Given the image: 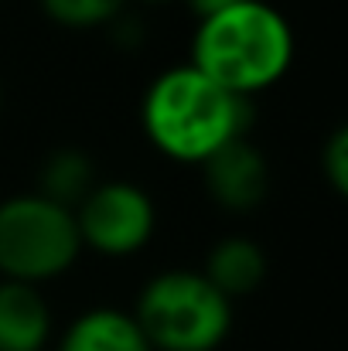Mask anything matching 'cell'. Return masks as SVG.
Masks as SVG:
<instances>
[{
	"label": "cell",
	"instance_id": "52a82bcc",
	"mask_svg": "<svg viewBox=\"0 0 348 351\" xmlns=\"http://www.w3.org/2000/svg\"><path fill=\"white\" fill-rule=\"evenodd\" d=\"M51 311L38 287L0 280V351H45Z\"/></svg>",
	"mask_w": 348,
	"mask_h": 351
},
{
	"label": "cell",
	"instance_id": "9a60e30c",
	"mask_svg": "<svg viewBox=\"0 0 348 351\" xmlns=\"http://www.w3.org/2000/svg\"><path fill=\"white\" fill-rule=\"evenodd\" d=\"M0 103H3V93H0Z\"/></svg>",
	"mask_w": 348,
	"mask_h": 351
},
{
	"label": "cell",
	"instance_id": "5b68a950",
	"mask_svg": "<svg viewBox=\"0 0 348 351\" xmlns=\"http://www.w3.org/2000/svg\"><path fill=\"white\" fill-rule=\"evenodd\" d=\"M76 226L82 249L123 259L150 242L157 212L143 188L130 181H106L82 198V205L76 208Z\"/></svg>",
	"mask_w": 348,
	"mask_h": 351
},
{
	"label": "cell",
	"instance_id": "8992f818",
	"mask_svg": "<svg viewBox=\"0 0 348 351\" xmlns=\"http://www.w3.org/2000/svg\"><path fill=\"white\" fill-rule=\"evenodd\" d=\"M202 178L209 195L229 212H249L263 205L270 191V164L246 136L216 150L202 164Z\"/></svg>",
	"mask_w": 348,
	"mask_h": 351
},
{
	"label": "cell",
	"instance_id": "30bf717a",
	"mask_svg": "<svg viewBox=\"0 0 348 351\" xmlns=\"http://www.w3.org/2000/svg\"><path fill=\"white\" fill-rule=\"evenodd\" d=\"M96 188L93 178V160L82 150H55L45 164H41V178H38V195L51 198L62 208H79L82 198Z\"/></svg>",
	"mask_w": 348,
	"mask_h": 351
},
{
	"label": "cell",
	"instance_id": "8fae6325",
	"mask_svg": "<svg viewBox=\"0 0 348 351\" xmlns=\"http://www.w3.org/2000/svg\"><path fill=\"white\" fill-rule=\"evenodd\" d=\"M126 0H41L45 14L72 31H89V27H103L113 24L119 17Z\"/></svg>",
	"mask_w": 348,
	"mask_h": 351
},
{
	"label": "cell",
	"instance_id": "6da1fadb",
	"mask_svg": "<svg viewBox=\"0 0 348 351\" xmlns=\"http://www.w3.org/2000/svg\"><path fill=\"white\" fill-rule=\"evenodd\" d=\"M143 133L171 160L205 164L216 150L242 140L253 106L229 93L195 65H174L161 72L143 96Z\"/></svg>",
	"mask_w": 348,
	"mask_h": 351
},
{
	"label": "cell",
	"instance_id": "277c9868",
	"mask_svg": "<svg viewBox=\"0 0 348 351\" xmlns=\"http://www.w3.org/2000/svg\"><path fill=\"white\" fill-rule=\"evenodd\" d=\"M82 239L76 212L45 195H14L0 202V273L17 283H45L76 266Z\"/></svg>",
	"mask_w": 348,
	"mask_h": 351
},
{
	"label": "cell",
	"instance_id": "ba28073f",
	"mask_svg": "<svg viewBox=\"0 0 348 351\" xmlns=\"http://www.w3.org/2000/svg\"><path fill=\"white\" fill-rule=\"evenodd\" d=\"M58 351H154L147 335L140 331L137 317L116 307L86 311L69 324Z\"/></svg>",
	"mask_w": 348,
	"mask_h": 351
},
{
	"label": "cell",
	"instance_id": "5bb4252c",
	"mask_svg": "<svg viewBox=\"0 0 348 351\" xmlns=\"http://www.w3.org/2000/svg\"><path fill=\"white\" fill-rule=\"evenodd\" d=\"M143 3H167V0H143Z\"/></svg>",
	"mask_w": 348,
	"mask_h": 351
},
{
	"label": "cell",
	"instance_id": "3957f363",
	"mask_svg": "<svg viewBox=\"0 0 348 351\" xmlns=\"http://www.w3.org/2000/svg\"><path fill=\"white\" fill-rule=\"evenodd\" d=\"M154 351H216L232 331V300L195 269L157 273L133 311Z\"/></svg>",
	"mask_w": 348,
	"mask_h": 351
},
{
	"label": "cell",
	"instance_id": "7a4b0ae2",
	"mask_svg": "<svg viewBox=\"0 0 348 351\" xmlns=\"http://www.w3.org/2000/svg\"><path fill=\"white\" fill-rule=\"evenodd\" d=\"M294 51V27L273 3L239 0L198 21L192 65L229 93L253 99L290 72Z\"/></svg>",
	"mask_w": 348,
	"mask_h": 351
},
{
	"label": "cell",
	"instance_id": "7c38bea8",
	"mask_svg": "<svg viewBox=\"0 0 348 351\" xmlns=\"http://www.w3.org/2000/svg\"><path fill=\"white\" fill-rule=\"evenodd\" d=\"M321 171H325V181L332 184V191L348 202V123H342V126L325 140Z\"/></svg>",
	"mask_w": 348,
	"mask_h": 351
},
{
	"label": "cell",
	"instance_id": "9c48e42d",
	"mask_svg": "<svg viewBox=\"0 0 348 351\" xmlns=\"http://www.w3.org/2000/svg\"><path fill=\"white\" fill-rule=\"evenodd\" d=\"M226 297H246L266 280V252L246 235H229L212 245L202 269Z\"/></svg>",
	"mask_w": 348,
	"mask_h": 351
},
{
	"label": "cell",
	"instance_id": "4fadbf2b",
	"mask_svg": "<svg viewBox=\"0 0 348 351\" xmlns=\"http://www.w3.org/2000/svg\"><path fill=\"white\" fill-rule=\"evenodd\" d=\"M232 3H239V0H188V7L198 14V21L202 17H209V14H219V10H226Z\"/></svg>",
	"mask_w": 348,
	"mask_h": 351
}]
</instances>
